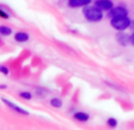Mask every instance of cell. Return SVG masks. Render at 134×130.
<instances>
[{"label":"cell","mask_w":134,"mask_h":130,"mask_svg":"<svg viewBox=\"0 0 134 130\" xmlns=\"http://www.w3.org/2000/svg\"><path fill=\"white\" fill-rule=\"evenodd\" d=\"M75 120H77L79 122H87L89 120V115L87 113H76L74 115Z\"/></svg>","instance_id":"9c48e42d"},{"label":"cell","mask_w":134,"mask_h":130,"mask_svg":"<svg viewBox=\"0 0 134 130\" xmlns=\"http://www.w3.org/2000/svg\"><path fill=\"white\" fill-rule=\"evenodd\" d=\"M0 89H6V85H0Z\"/></svg>","instance_id":"ac0fdd59"},{"label":"cell","mask_w":134,"mask_h":130,"mask_svg":"<svg viewBox=\"0 0 134 130\" xmlns=\"http://www.w3.org/2000/svg\"><path fill=\"white\" fill-rule=\"evenodd\" d=\"M0 72L7 76L8 73H10V70H8V69L6 68V66H3V65H0Z\"/></svg>","instance_id":"5bb4252c"},{"label":"cell","mask_w":134,"mask_h":130,"mask_svg":"<svg viewBox=\"0 0 134 130\" xmlns=\"http://www.w3.org/2000/svg\"><path fill=\"white\" fill-rule=\"evenodd\" d=\"M129 43H131L132 45H134V32L129 36Z\"/></svg>","instance_id":"2e32d148"},{"label":"cell","mask_w":134,"mask_h":130,"mask_svg":"<svg viewBox=\"0 0 134 130\" xmlns=\"http://www.w3.org/2000/svg\"><path fill=\"white\" fill-rule=\"evenodd\" d=\"M129 28H131L132 31H134V20H132V21H131V25H129Z\"/></svg>","instance_id":"e0dca14e"},{"label":"cell","mask_w":134,"mask_h":130,"mask_svg":"<svg viewBox=\"0 0 134 130\" xmlns=\"http://www.w3.org/2000/svg\"><path fill=\"white\" fill-rule=\"evenodd\" d=\"M132 20L128 17H120V18H113L110 19V25L113 28L118 31H125L129 28Z\"/></svg>","instance_id":"7a4b0ae2"},{"label":"cell","mask_w":134,"mask_h":130,"mask_svg":"<svg viewBox=\"0 0 134 130\" xmlns=\"http://www.w3.org/2000/svg\"><path fill=\"white\" fill-rule=\"evenodd\" d=\"M8 17H10V15H8V13H6L4 10H1V8H0V18H3V19H8Z\"/></svg>","instance_id":"9a60e30c"},{"label":"cell","mask_w":134,"mask_h":130,"mask_svg":"<svg viewBox=\"0 0 134 130\" xmlns=\"http://www.w3.org/2000/svg\"><path fill=\"white\" fill-rule=\"evenodd\" d=\"M19 96H20L21 98H24V99H31V98H32V95H31L30 92H27V91H23V92H20Z\"/></svg>","instance_id":"4fadbf2b"},{"label":"cell","mask_w":134,"mask_h":130,"mask_svg":"<svg viewBox=\"0 0 134 130\" xmlns=\"http://www.w3.org/2000/svg\"><path fill=\"white\" fill-rule=\"evenodd\" d=\"M50 104H51V107H53V108H62L63 102H62V99H59L58 97H55L50 101Z\"/></svg>","instance_id":"30bf717a"},{"label":"cell","mask_w":134,"mask_h":130,"mask_svg":"<svg viewBox=\"0 0 134 130\" xmlns=\"http://www.w3.org/2000/svg\"><path fill=\"white\" fill-rule=\"evenodd\" d=\"M12 33V30L7 26H0V34L1 36H10Z\"/></svg>","instance_id":"8fae6325"},{"label":"cell","mask_w":134,"mask_h":130,"mask_svg":"<svg viewBox=\"0 0 134 130\" xmlns=\"http://www.w3.org/2000/svg\"><path fill=\"white\" fill-rule=\"evenodd\" d=\"M107 125H108L109 128H115L118 125V121L115 120L114 117H110L107 120Z\"/></svg>","instance_id":"7c38bea8"},{"label":"cell","mask_w":134,"mask_h":130,"mask_svg":"<svg viewBox=\"0 0 134 130\" xmlns=\"http://www.w3.org/2000/svg\"><path fill=\"white\" fill-rule=\"evenodd\" d=\"M95 6L104 12V11H110L114 7V4L111 0H95Z\"/></svg>","instance_id":"277c9868"},{"label":"cell","mask_w":134,"mask_h":130,"mask_svg":"<svg viewBox=\"0 0 134 130\" xmlns=\"http://www.w3.org/2000/svg\"><path fill=\"white\" fill-rule=\"evenodd\" d=\"M14 40L18 43H25L29 40V34L26 32H17L14 34Z\"/></svg>","instance_id":"52a82bcc"},{"label":"cell","mask_w":134,"mask_h":130,"mask_svg":"<svg viewBox=\"0 0 134 130\" xmlns=\"http://www.w3.org/2000/svg\"><path fill=\"white\" fill-rule=\"evenodd\" d=\"M91 3V0H68V5L72 8H79L88 6Z\"/></svg>","instance_id":"8992f818"},{"label":"cell","mask_w":134,"mask_h":130,"mask_svg":"<svg viewBox=\"0 0 134 130\" xmlns=\"http://www.w3.org/2000/svg\"><path fill=\"white\" fill-rule=\"evenodd\" d=\"M82 12H83L84 18H86L88 21H90V23H99V21L102 20V18H103V12H102L100 8H97L95 5L84 6Z\"/></svg>","instance_id":"6da1fadb"},{"label":"cell","mask_w":134,"mask_h":130,"mask_svg":"<svg viewBox=\"0 0 134 130\" xmlns=\"http://www.w3.org/2000/svg\"><path fill=\"white\" fill-rule=\"evenodd\" d=\"M3 102L5 103V104L7 105V107L10 108V109H12L13 111H15V113L19 114V115H23V116H27V115H29V111H26L25 109H23V108H20V107H18L17 104H14V103L11 102V101L3 98Z\"/></svg>","instance_id":"5b68a950"},{"label":"cell","mask_w":134,"mask_h":130,"mask_svg":"<svg viewBox=\"0 0 134 130\" xmlns=\"http://www.w3.org/2000/svg\"><path fill=\"white\" fill-rule=\"evenodd\" d=\"M108 15L110 19L120 18V17H127L128 15V11L124 6H116V7H113L110 11H108Z\"/></svg>","instance_id":"3957f363"},{"label":"cell","mask_w":134,"mask_h":130,"mask_svg":"<svg viewBox=\"0 0 134 130\" xmlns=\"http://www.w3.org/2000/svg\"><path fill=\"white\" fill-rule=\"evenodd\" d=\"M118 42H119L121 45L126 46L127 44L129 43V36H127L126 33H124L121 31V33H119V34H118Z\"/></svg>","instance_id":"ba28073f"}]
</instances>
